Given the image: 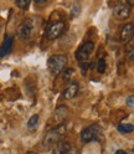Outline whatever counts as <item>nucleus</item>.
Segmentation results:
<instances>
[{"mask_svg":"<svg viewBox=\"0 0 134 154\" xmlns=\"http://www.w3.org/2000/svg\"><path fill=\"white\" fill-rule=\"evenodd\" d=\"M67 61H69V59H67L66 55H61V54L52 55L49 59V61H47V67H49L50 72L53 76H59L66 69Z\"/></svg>","mask_w":134,"mask_h":154,"instance_id":"nucleus-1","label":"nucleus"},{"mask_svg":"<svg viewBox=\"0 0 134 154\" xmlns=\"http://www.w3.org/2000/svg\"><path fill=\"white\" fill-rule=\"evenodd\" d=\"M66 134V126L63 123L59 124L56 128L51 129L44 138V146L47 148H51L56 146L59 142H61V138Z\"/></svg>","mask_w":134,"mask_h":154,"instance_id":"nucleus-2","label":"nucleus"},{"mask_svg":"<svg viewBox=\"0 0 134 154\" xmlns=\"http://www.w3.org/2000/svg\"><path fill=\"white\" fill-rule=\"evenodd\" d=\"M103 137V131L98 124H91V126L86 127L81 132V139L84 143H90L93 140H101Z\"/></svg>","mask_w":134,"mask_h":154,"instance_id":"nucleus-3","label":"nucleus"},{"mask_svg":"<svg viewBox=\"0 0 134 154\" xmlns=\"http://www.w3.org/2000/svg\"><path fill=\"white\" fill-rule=\"evenodd\" d=\"M66 29V24L65 21L62 20H59V21H55L52 24L49 25V27H47V31H46V36L49 40H56L57 37H60L63 31Z\"/></svg>","mask_w":134,"mask_h":154,"instance_id":"nucleus-4","label":"nucleus"},{"mask_svg":"<svg viewBox=\"0 0 134 154\" xmlns=\"http://www.w3.org/2000/svg\"><path fill=\"white\" fill-rule=\"evenodd\" d=\"M93 49H94V44H93L92 41L84 42V44L80 47V49L77 50V52H76V59H77V61H78L80 63L88 61V59H90V56H91Z\"/></svg>","mask_w":134,"mask_h":154,"instance_id":"nucleus-5","label":"nucleus"},{"mask_svg":"<svg viewBox=\"0 0 134 154\" xmlns=\"http://www.w3.org/2000/svg\"><path fill=\"white\" fill-rule=\"evenodd\" d=\"M130 15V6L128 5V3H118L116 4V6L113 8V16L119 20H126Z\"/></svg>","mask_w":134,"mask_h":154,"instance_id":"nucleus-6","label":"nucleus"},{"mask_svg":"<svg viewBox=\"0 0 134 154\" xmlns=\"http://www.w3.org/2000/svg\"><path fill=\"white\" fill-rule=\"evenodd\" d=\"M34 31V23L31 20H25L20 26L17 27V35L23 40H29Z\"/></svg>","mask_w":134,"mask_h":154,"instance_id":"nucleus-7","label":"nucleus"},{"mask_svg":"<svg viewBox=\"0 0 134 154\" xmlns=\"http://www.w3.org/2000/svg\"><path fill=\"white\" fill-rule=\"evenodd\" d=\"M133 36H134V25L132 23H128V24H126L122 27L120 38H122L123 42H128L133 38Z\"/></svg>","mask_w":134,"mask_h":154,"instance_id":"nucleus-8","label":"nucleus"},{"mask_svg":"<svg viewBox=\"0 0 134 154\" xmlns=\"http://www.w3.org/2000/svg\"><path fill=\"white\" fill-rule=\"evenodd\" d=\"M13 45H14V37L10 36V35H6L4 41H3V45L0 46V59L6 56L9 52L11 51Z\"/></svg>","mask_w":134,"mask_h":154,"instance_id":"nucleus-9","label":"nucleus"},{"mask_svg":"<svg viewBox=\"0 0 134 154\" xmlns=\"http://www.w3.org/2000/svg\"><path fill=\"white\" fill-rule=\"evenodd\" d=\"M78 90H80L78 83H77V82H72V83L69 86V87L65 90V92H63V97H65L66 100H72V98H75L76 96H77Z\"/></svg>","mask_w":134,"mask_h":154,"instance_id":"nucleus-10","label":"nucleus"},{"mask_svg":"<svg viewBox=\"0 0 134 154\" xmlns=\"http://www.w3.org/2000/svg\"><path fill=\"white\" fill-rule=\"evenodd\" d=\"M71 144L69 143H66V142H59L53 148V154H67V152H69L71 149Z\"/></svg>","mask_w":134,"mask_h":154,"instance_id":"nucleus-11","label":"nucleus"},{"mask_svg":"<svg viewBox=\"0 0 134 154\" xmlns=\"http://www.w3.org/2000/svg\"><path fill=\"white\" fill-rule=\"evenodd\" d=\"M67 112H69V108H67L66 106H59V107L56 108V111H55V118H56V121L62 122L66 118Z\"/></svg>","mask_w":134,"mask_h":154,"instance_id":"nucleus-12","label":"nucleus"},{"mask_svg":"<svg viewBox=\"0 0 134 154\" xmlns=\"http://www.w3.org/2000/svg\"><path fill=\"white\" fill-rule=\"evenodd\" d=\"M39 119H40L39 114H32L31 117H30V119L27 121V129L30 131V132L36 131L37 126H39Z\"/></svg>","mask_w":134,"mask_h":154,"instance_id":"nucleus-13","label":"nucleus"},{"mask_svg":"<svg viewBox=\"0 0 134 154\" xmlns=\"http://www.w3.org/2000/svg\"><path fill=\"white\" fill-rule=\"evenodd\" d=\"M134 131V126L133 124H119L118 126V132L127 134V133H132Z\"/></svg>","mask_w":134,"mask_h":154,"instance_id":"nucleus-14","label":"nucleus"},{"mask_svg":"<svg viewBox=\"0 0 134 154\" xmlns=\"http://www.w3.org/2000/svg\"><path fill=\"white\" fill-rule=\"evenodd\" d=\"M80 10H81V5H80L78 3H75V4L72 5V9H71V17L75 19L76 16H78Z\"/></svg>","mask_w":134,"mask_h":154,"instance_id":"nucleus-15","label":"nucleus"},{"mask_svg":"<svg viewBox=\"0 0 134 154\" xmlns=\"http://www.w3.org/2000/svg\"><path fill=\"white\" fill-rule=\"evenodd\" d=\"M73 75V69H65L62 72V79L63 81H70L71 80V76Z\"/></svg>","mask_w":134,"mask_h":154,"instance_id":"nucleus-16","label":"nucleus"},{"mask_svg":"<svg viewBox=\"0 0 134 154\" xmlns=\"http://www.w3.org/2000/svg\"><path fill=\"white\" fill-rule=\"evenodd\" d=\"M106 60L104 59H99L98 60V62H97V71L99 72V73H103L104 71H106Z\"/></svg>","mask_w":134,"mask_h":154,"instance_id":"nucleus-17","label":"nucleus"},{"mask_svg":"<svg viewBox=\"0 0 134 154\" xmlns=\"http://www.w3.org/2000/svg\"><path fill=\"white\" fill-rule=\"evenodd\" d=\"M15 3L20 9H27L29 5H30V0H16Z\"/></svg>","mask_w":134,"mask_h":154,"instance_id":"nucleus-18","label":"nucleus"},{"mask_svg":"<svg viewBox=\"0 0 134 154\" xmlns=\"http://www.w3.org/2000/svg\"><path fill=\"white\" fill-rule=\"evenodd\" d=\"M127 57H128L130 61H134V46H132V47H129V49H128Z\"/></svg>","mask_w":134,"mask_h":154,"instance_id":"nucleus-19","label":"nucleus"},{"mask_svg":"<svg viewBox=\"0 0 134 154\" xmlns=\"http://www.w3.org/2000/svg\"><path fill=\"white\" fill-rule=\"evenodd\" d=\"M126 103H127L128 107L134 108V96H129V97L127 98V101H126Z\"/></svg>","mask_w":134,"mask_h":154,"instance_id":"nucleus-20","label":"nucleus"},{"mask_svg":"<svg viewBox=\"0 0 134 154\" xmlns=\"http://www.w3.org/2000/svg\"><path fill=\"white\" fill-rule=\"evenodd\" d=\"M67 154H78V150L77 148H75V147H71V149L67 152Z\"/></svg>","mask_w":134,"mask_h":154,"instance_id":"nucleus-21","label":"nucleus"},{"mask_svg":"<svg viewBox=\"0 0 134 154\" xmlns=\"http://www.w3.org/2000/svg\"><path fill=\"white\" fill-rule=\"evenodd\" d=\"M114 154H128L126 150H117L116 153H114Z\"/></svg>","mask_w":134,"mask_h":154,"instance_id":"nucleus-22","label":"nucleus"},{"mask_svg":"<svg viewBox=\"0 0 134 154\" xmlns=\"http://www.w3.org/2000/svg\"><path fill=\"white\" fill-rule=\"evenodd\" d=\"M35 2L37 4H44V3H46V0H35Z\"/></svg>","mask_w":134,"mask_h":154,"instance_id":"nucleus-23","label":"nucleus"},{"mask_svg":"<svg viewBox=\"0 0 134 154\" xmlns=\"http://www.w3.org/2000/svg\"><path fill=\"white\" fill-rule=\"evenodd\" d=\"M26 154H36V153H34V152H29V153H26Z\"/></svg>","mask_w":134,"mask_h":154,"instance_id":"nucleus-24","label":"nucleus"}]
</instances>
